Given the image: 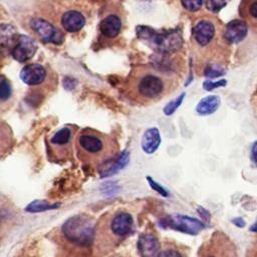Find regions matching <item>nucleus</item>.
<instances>
[{
	"mask_svg": "<svg viewBox=\"0 0 257 257\" xmlns=\"http://www.w3.org/2000/svg\"><path fill=\"white\" fill-rule=\"evenodd\" d=\"M172 80L160 69L152 66L136 67L128 79V89L134 97L140 100L156 101L170 90Z\"/></svg>",
	"mask_w": 257,
	"mask_h": 257,
	"instance_id": "obj_1",
	"label": "nucleus"
},
{
	"mask_svg": "<svg viewBox=\"0 0 257 257\" xmlns=\"http://www.w3.org/2000/svg\"><path fill=\"white\" fill-rule=\"evenodd\" d=\"M75 145L79 160L93 165H103L113 159L117 151V145L112 138L90 128L77 135Z\"/></svg>",
	"mask_w": 257,
	"mask_h": 257,
	"instance_id": "obj_2",
	"label": "nucleus"
},
{
	"mask_svg": "<svg viewBox=\"0 0 257 257\" xmlns=\"http://www.w3.org/2000/svg\"><path fill=\"white\" fill-rule=\"evenodd\" d=\"M137 33L140 38L148 41L159 52H177L183 45L182 34L178 30L157 32L150 27L139 26Z\"/></svg>",
	"mask_w": 257,
	"mask_h": 257,
	"instance_id": "obj_3",
	"label": "nucleus"
},
{
	"mask_svg": "<svg viewBox=\"0 0 257 257\" xmlns=\"http://www.w3.org/2000/svg\"><path fill=\"white\" fill-rule=\"evenodd\" d=\"M64 236L78 245H88L93 239V224L90 219L80 215L68 218L62 225Z\"/></svg>",
	"mask_w": 257,
	"mask_h": 257,
	"instance_id": "obj_4",
	"label": "nucleus"
},
{
	"mask_svg": "<svg viewBox=\"0 0 257 257\" xmlns=\"http://www.w3.org/2000/svg\"><path fill=\"white\" fill-rule=\"evenodd\" d=\"M73 132L72 127L67 125L56 133L49 139V147L52 153L59 159L68 157L72 148Z\"/></svg>",
	"mask_w": 257,
	"mask_h": 257,
	"instance_id": "obj_5",
	"label": "nucleus"
},
{
	"mask_svg": "<svg viewBox=\"0 0 257 257\" xmlns=\"http://www.w3.org/2000/svg\"><path fill=\"white\" fill-rule=\"evenodd\" d=\"M166 225L176 231L190 235H197L205 227L203 222L200 220L179 214L168 216L166 219Z\"/></svg>",
	"mask_w": 257,
	"mask_h": 257,
	"instance_id": "obj_6",
	"label": "nucleus"
},
{
	"mask_svg": "<svg viewBox=\"0 0 257 257\" xmlns=\"http://www.w3.org/2000/svg\"><path fill=\"white\" fill-rule=\"evenodd\" d=\"M30 26L43 42L60 44L63 40V35L61 32L44 19L33 18L30 21Z\"/></svg>",
	"mask_w": 257,
	"mask_h": 257,
	"instance_id": "obj_7",
	"label": "nucleus"
},
{
	"mask_svg": "<svg viewBox=\"0 0 257 257\" xmlns=\"http://www.w3.org/2000/svg\"><path fill=\"white\" fill-rule=\"evenodd\" d=\"M37 50V44L34 39L27 35H18L11 49L13 58L19 62L31 59Z\"/></svg>",
	"mask_w": 257,
	"mask_h": 257,
	"instance_id": "obj_8",
	"label": "nucleus"
},
{
	"mask_svg": "<svg viewBox=\"0 0 257 257\" xmlns=\"http://www.w3.org/2000/svg\"><path fill=\"white\" fill-rule=\"evenodd\" d=\"M46 78V69L38 64L32 63L24 66L20 71V79L27 85L41 84Z\"/></svg>",
	"mask_w": 257,
	"mask_h": 257,
	"instance_id": "obj_9",
	"label": "nucleus"
},
{
	"mask_svg": "<svg viewBox=\"0 0 257 257\" xmlns=\"http://www.w3.org/2000/svg\"><path fill=\"white\" fill-rule=\"evenodd\" d=\"M247 31L248 27L246 22L243 20L235 19L230 21L225 26L223 37L228 43H239L245 38V36L247 35Z\"/></svg>",
	"mask_w": 257,
	"mask_h": 257,
	"instance_id": "obj_10",
	"label": "nucleus"
},
{
	"mask_svg": "<svg viewBox=\"0 0 257 257\" xmlns=\"http://www.w3.org/2000/svg\"><path fill=\"white\" fill-rule=\"evenodd\" d=\"M134 219L131 214L121 212L116 214L109 223L110 232L113 236L116 237H124L126 236L133 229Z\"/></svg>",
	"mask_w": 257,
	"mask_h": 257,
	"instance_id": "obj_11",
	"label": "nucleus"
},
{
	"mask_svg": "<svg viewBox=\"0 0 257 257\" xmlns=\"http://www.w3.org/2000/svg\"><path fill=\"white\" fill-rule=\"evenodd\" d=\"M130 161V154L126 151H123L119 156L114 157L113 159L109 160L108 162L104 163L99 168V175L101 178L110 177L121 169H123Z\"/></svg>",
	"mask_w": 257,
	"mask_h": 257,
	"instance_id": "obj_12",
	"label": "nucleus"
},
{
	"mask_svg": "<svg viewBox=\"0 0 257 257\" xmlns=\"http://www.w3.org/2000/svg\"><path fill=\"white\" fill-rule=\"evenodd\" d=\"M215 34V27L212 22L208 20L199 21L193 28V36L201 46L209 44Z\"/></svg>",
	"mask_w": 257,
	"mask_h": 257,
	"instance_id": "obj_13",
	"label": "nucleus"
},
{
	"mask_svg": "<svg viewBox=\"0 0 257 257\" xmlns=\"http://www.w3.org/2000/svg\"><path fill=\"white\" fill-rule=\"evenodd\" d=\"M85 24V18L76 10H69L61 17V25L68 32H77Z\"/></svg>",
	"mask_w": 257,
	"mask_h": 257,
	"instance_id": "obj_14",
	"label": "nucleus"
},
{
	"mask_svg": "<svg viewBox=\"0 0 257 257\" xmlns=\"http://www.w3.org/2000/svg\"><path fill=\"white\" fill-rule=\"evenodd\" d=\"M142 150L148 154H154L161 145V135L157 127L148 128L142 138Z\"/></svg>",
	"mask_w": 257,
	"mask_h": 257,
	"instance_id": "obj_15",
	"label": "nucleus"
},
{
	"mask_svg": "<svg viewBox=\"0 0 257 257\" xmlns=\"http://www.w3.org/2000/svg\"><path fill=\"white\" fill-rule=\"evenodd\" d=\"M99 29L103 36L107 38H113L120 32L121 20L116 15H108L101 20Z\"/></svg>",
	"mask_w": 257,
	"mask_h": 257,
	"instance_id": "obj_16",
	"label": "nucleus"
},
{
	"mask_svg": "<svg viewBox=\"0 0 257 257\" xmlns=\"http://www.w3.org/2000/svg\"><path fill=\"white\" fill-rule=\"evenodd\" d=\"M138 249L142 257H155L159 249V242L153 235H142L138 241Z\"/></svg>",
	"mask_w": 257,
	"mask_h": 257,
	"instance_id": "obj_17",
	"label": "nucleus"
},
{
	"mask_svg": "<svg viewBox=\"0 0 257 257\" xmlns=\"http://www.w3.org/2000/svg\"><path fill=\"white\" fill-rule=\"evenodd\" d=\"M220 97L217 95H208L203 97L196 106V111L200 115H208L215 112L220 105Z\"/></svg>",
	"mask_w": 257,
	"mask_h": 257,
	"instance_id": "obj_18",
	"label": "nucleus"
},
{
	"mask_svg": "<svg viewBox=\"0 0 257 257\" xmlns=\"http://www.w3.org/2000/svg\"><path fill=\"white\" fill-rule=\"evenodd\" d=\"M60 206L59 203H48L45 200H34L31 203H29L25 211L29 213H39V212H45L48 210H54L57 209Z\"/></svg>",
	"mask_w": 257,
	"mask_h": 257,
	"instance_id": "obj_19",
	"label": "nucleus"
},
{
	"mask_svg": "<svg viewBox=\"0 0 257 257\" xmlns=\"http://www.w3.org/2000/svg\"><path fill=\"white\" fill-rule=\"evenodd\" d=\"M185 96H186V93L183 92V93H181L178 97H176L175 99H173L172 101H170L169 103H167V105L164 107V113H165L166 115H171V114H173V113L178 109V107L182 104V102H183Z\"/></svg>",
	"mask_w": 257,
	"mask_h": 257,
	"instance_id": "obj_20",
	"label": "nucleus"
},
{
	"mask_svg": "<svg viewBox=\"0 0 257 257\" xmlns=\"http://www.w3.org/2000/svg\"><path fill=\"white\" fill-rule=\"evenodd\" d=\"M12 93V88L10 85V82L4 77L1 76V80H0V99L2 102L6 101Z\"/></svg>",
	"mask_w": 257,
	"mask_h": 257,
	"instance_id": "obj_21",
	"label": "nucleus"
},
{
	"mask_svg": "<svg viewBox=\"0 0 257 257\" xmlns=\"http://www.w3.org/2000/svg\"><path fill=\"white\" fill-rule=\"evenodd\" d=\"M229 1L230 0H206V6L208 10L216 13L225 7Z\"/></svg>",
	"mask_w": 257,
	"mask_h": 257,
	"instance_id": "obj_22",
	"label": "nucleus"
},
{
	"mask_svg": "<svg viewBox=\"0 0 257 257\" xmlns=\"http://www.w3.org/2000/svg\"><path fill=\"white\" fill-rule=\"evenodd\" d=\"M224 73H225V70L216 65H208L204 70L205 76L209 78H216L223 75Z\"/></svg>",
	"mask_w": 257,
	"mask_h": 257,
	"instance_id": "obj_23",
	"label": "nucleus"
},
{
	"mask_svg": "<svg viewBox=\"0 0 257 257\" xmlns=\"http://www.w3.org/2000/svg\"><path fill=\"white\" fill-rule=\"evenodd\" d=\"M203 1L204 0H181L183 7L190 12L199 10L203 5Z\"/></svg>",
	"mask_w": 257,
	"mask_h": 257,
	"instance_id": "obj_24",
	"label": "nucleus"
},
{
	"mask_svg": "<svg viewBox=\"0 0 257 257\" xmlns=\"http://www.w3.org/2000/svg\"><path fill=\"white\" fill-rule=\"evenodd\" d=\"M147 180H148V182H149V184H150V186H151V188L153 189V190H155L157 193H159L160 195H162V196H164V197H168V192H167V190L163 187V186H161L160 184H158L155 180H153L151 177H149L148 176V178H147Z\"/></svg>",
	"mask_w": 257,
	"mask_h": 257,
	"instance_id": "obj_25",
	"label": "nucleus"
},
{
	"mask_svg": "<svg viewBox=\"0 0 257 257\" xmlns=\"http://www.w3.org/2000/svg\"><path fill=\"white\" fill-rule=\"evenodd\" d=\"M226 83H227V81H226L225 79H221V80L216 81V82L207 80V81H205V82L203 83V87H204V89H206V90H212V89H214V88H216V87L225 86Z\"/></svg>",
	"mask_w": 257,
	"mask_h": 257,
	"instance_id": "obj_26",
	"label": "nucleus"
},
{
	"mask_svg": "<svg viewBox=\"0 0 257 257\" xmlns=\"http://www.w3.org/2000/svg\"><path fill=\"white\" fill-rule=\"evenodd\" d=\"M247 13L250 16V18L257 20V0H253L247 8Z\"/></svg>",
	"mask_w": 257,
	"mask_h": 257,
	"instance_id": "obj_27",
	"label": "nucleus"
},
{
	"mask_svg": "<svg viewBox=\"0 0 257 257\" xmlns=\"http://www.w3.org/2000/svg\"><path fill=\"white\" fill-rule=\"evenodd\" d=\"M157 257H182V256L178 251L173 249H168V250L161 251Z\"/></svg>",
	"mask_w": 257,
	"mask_h": 257,
	"instance_id": "obj_28",
	"label": "nucleus"
},
{
	"mask_svg": "<svg viewBox=\"0 0 257 257\" xmlns=\"http://www.w3.org/2000/svg\"><path fill=\"white\" fill-rule=\"evenodd\" d=\"M251 160L257 167V141L252 145L251 148Z\"/></svg>",
	"mask_w": 257,
	"mask_h": 257,
	"instance_id": "obj_29",
	"label": "nucleus"
},
{
	"mask_svg": "<svg viewBox=\"0 0 257 257\" xmlns=\"http://www.w3.org/2000/svg\"><path fill=\"white\" fill-rule=\"evenodd\" d=\"M232 222H233L236 226H238V227H243V226L245 225V221H244L242 218H240V217L233 219Z\"/></svg>",
	"mask_w": 257,
	"mask_h": 257,
	"instance_id": "obj_30",
	"label": "nucleus"
},
{
	"mask_svg": "<svg viewBox=\"0 0 257 257\" xmlns=\"http://www.w3.org/2000/svg\"><path fill=\"white\" fill-rule=\"evenodd\" d=\"M250 231H252V232H256V233H257V219H256L255 223H254V224H252V226L250 227Z\"/></svg>",
	"mask_w": 257,
	"mask_h": 257,
	"instance_id": "obj_31",
	"label": "nucleus"
},
{
	"mask_svg": "<svg viewBox=\"0 0 257 257\" xmlns=\"http://www.w3.org/2000/svg\"><path fill=\"white\" fill-rule=\"evenodd\" d=\"M207 257H216V256H214V255H208Z\"/></svg>",
	"mask_w": 257,
	"mask_h": 257,
	"instance_id": "obj_32",
	"label": "nucleus"
}]
</instances>
